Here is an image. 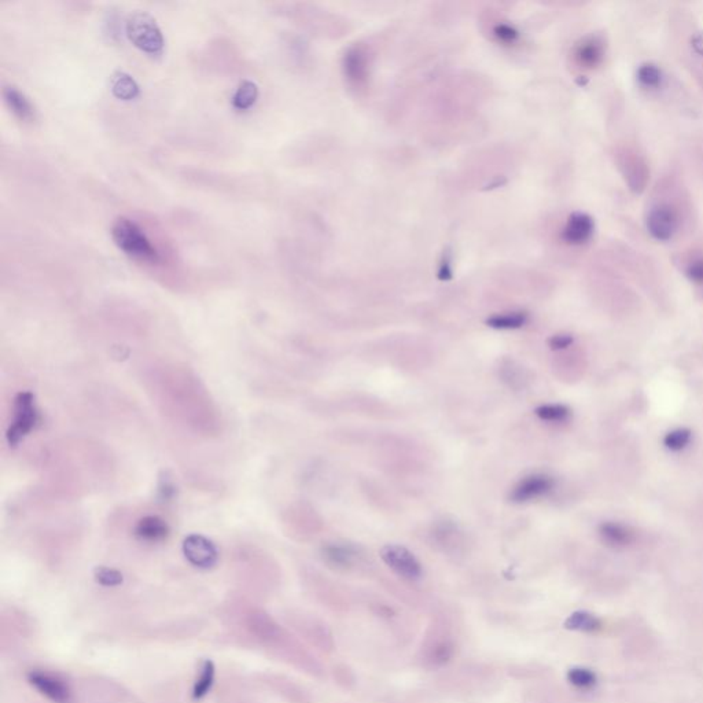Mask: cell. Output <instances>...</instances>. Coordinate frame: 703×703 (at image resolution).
<instances>
[{
	"label": "cell",
	"mask_w": 703,
	"mask_h": 703,
	"mask_svg": "<svg viewBox=\"0 0 703 703\" xmlns=\"http://www.w3.org/2000/svg\"><path fill=\"white\" fill-rule=\"evenodd\" d=\"M111 238L117 247L130 257L151 264L160 261L158 250L153 246L141 227L127 217H118L113 223Z\"/></svg>",
	"instance_id": "obj_1"
},
{
	"label": "cell",
	"mask_w": 703,
	"mask_h": 703,
	"mask_svg": "<svg viewBox=\"0 0 703 703\" xmlns=\"http://www.w3.org/2000/svg\"><path fill=\"white\" fill-rule=\"evenodd\" d=\"M368 54L361 47H352L344 58V71L352 85L363 87L368 77Z\"/></svg>",
	"instance_id": "obj_10"
},
{
	"label": "cell",
	"mask_w": 703,
	"mask_h": 703,
	"mask_svg": "<svg viewBox=\"0 0 703 703\" xmlns=\"http://www.w3.org/2000/svg\"><path fill=\"white\" fill-rule=\"evenodd\" d=\"M576 58L584 68H595L604 58V47L598 37H588L583 40L576 50Z\"/></svg>",
	"instance_id": "obj_12"
},
{
	"label": "cell",
	"mask_w": 703,
	"mask_h": 703,
	"mask_svg": "<svg viewBox=\"0 0 703 703\" xmlns=\"http://www.w3.org/2000/svg\"><path fill=\"white\" fill-rule=\"evenodd\" d=\"M258 98V87L256 83L245 80L239 84L237 91L231 98V105L235 110L244 111L256 104Z\"/></svg>",
	"instance_id": "obj_17"
},
{
	"label": "cell",
	"mask_w": 703,
	"mask_h": 703,
	"mask_svg": "<svg viewBox=\"0 0 703 703\" xmlns=\"http://www.w3.org/2000/svg\"><path fill=\"white\" fill-rule=\"evenodd\" d=\"M36 421H37V412L32 394L20 393L18 397L15 398L14 421L7 433L10 444H17L24 436H27L34 429Z\"/></svg>",
	"instance_id": "obj_4"
},
{
	"label": "cell",
	"mask_w": 703,
	"mask_h": 703,
	"mask_svg": "<svg viewBox=\"0 0 703 703\" xmlns=\"http://www.w3.org/2000/svg\"><path fill=\"white\" fill-rule=\"evenodd\" d=\"M691 437L692 434L688 429H677L665 436L664 444L670 451H681L690 444Z\"/></svg>",
	"instance_id": "obj_23"
},
{
	"label": "cell",
	"mask_w": 703,
	"mask_h": 703,
	"mask_svg": "<svg viewBox=\"0 0 703 703\" xmlns=\"http://www.w3.org/2000/svg\"><path fill=\"white\" fill-rule=\"evenodd\" d=\"M454 655V646L450 641L437 643L430 651V661L436 667H441L450 662Z\"/></svg>",
	"instance_id": "obj_25"
},
{
	"label": "cell",
	"mask_w": 703,
	"mask_h": 703,
	"mask_svg": "<svg viewBox=\"0 0 703 703\" xmlns=\"http://www.w3.org/2000/svg\"><path fill=\"white\" fill-rule=\"evenodd\" d=\"M569 683L580 690H590L597 685L598 677L595 671L587 668H571L567 671Z\"/></svg>",
	"instance_id": "obj_20"
},
{
	"label": "cell",
	"mask_w": 703,
	"mask_h": 703,
	"mask_svg": "<svg viewBox=\"0 0 703 703\" xmlns=\"http://www.w3.org/2000/svg\"><path fill=\"white\" fill-rule=\"evenodd\" d=\"M536 415L547 422H563L569 418L570 411L561 404H547L536 410Z\"/></svg>",
	"instance_id": "obj_22"
},
{
	"label": "cell",
	"mask_w": 703,
	"mask_h": 703,
	"mask_svg": "<svg viewBox=\"0 0 703 703\" xmlns=\"http://www.w3.org/2000/svg\"><path fill=\"white\" fill-rule=\"evenodd\" d=\"M183 551L187 561L200 569H209L217 562V550L204 536H188L184 540Z\"/></svg>",
	"instance_id": "obj_6"
},
{
	"label": "cell",
	"mask_w": 703,
	"mask_h": 703,
	"mask_svg": "<svg viewBox=\"0 0 703 703\" xmlns=\"http://www.w3.org/2000/svg\"><path fill=\"white\" fill-rule=\"evenodd\" d=\"M381 558L390 570L404 580L417 581L422 577V564L405 547L397 544L385 545L381 550Z\"/></svg>",
	"instance_id": "obj_3"
},
{
	"label": "cell",
	"mask_w": 703,
	"mask_h": 703,
	"mask_svg": "<svg viewBox=\"0 0 703 703\" xmlns=\"http://www.w3.org/2000/svg\"><path fill=\"white\" fill-rule=\"evenodd\" d=\"M594 220L581 211L569 216L562 231L563 241L569 245H583L588 242L594 234Z\"/></svg>",
	"instance_id": "obj_9"
},
{
	"label": "cell",
	"mask_w": 703,
	"mask_h": 703,
	"mask_svg": "<svg viewBox=\"0 0 703 703\" xmlns=\"http://www.w3.org/2000/svg\"><path fill=\"white\" fill-rule=\"evenodd\" d=\"M688 278L695 283L703 284V258L694 260L687 268Z\"/></svg>",
	"instance_id": "obj_28"
},
{
	"label": "cell",
	"mask_w": 703,
	"mask_h": 703,
	"mask_svg": "<svg viewBox=\"0 0 703 703\" xmlns=\"http://www.w3.org/2000/svg\"><path fill=\"white\" fill-rule=\"evenodd\" d=\"M573 342V338L570 335H566V334H561V335H555L551 338L550 341V345L551 348L554 349H563V348H567L570 344Z\"/></svg>",
	"instance_id": "obj_29"
},
{
	"label": "cell",
	"mask_w": 703,
	"mask_h": 703,
	"mask_svg": "<svg viewBox=\"0 0 703 703\" xmlns=\"http://www.w3.org/2000/svg\"><path fill=\"white\" fill-rule=\"evenodd\" d=\"M554 487L551 477L544 474H533L521 480L511 491L510 499L514 503H527L550 492Z\"/></svg>",
	"instance_id": "obj_7"
},
{
	"label": "cell",
	"mask_w": 703,
	"mask_h": 703,
	"mask_svg": "<svg viewBox=\"0 0 703 703\" xmlns=\"http://www.w3.org/2000/svg\"><path fill=\"white\" fill-rule=\"evenodd\" d=\"M323 558L335 569H348L356 558V551L349 544L333 543L323 548Z\"/></svg>",
	"instance_id": "obj_13"
},
{
	"label": "cell",
	"mask_w": 703,
	"mask_h": 703,
	"mask_svg": "<svg viewBox=\"0 0 703 703\" xmlns=\"http://www.w3.org/2000/svg\"><path fill=\"white\" fill-rule=\"evenodd\" d=\"M110 87L113 95L123 101H132L141 92L138 83L134 80L132 76H130L125 71H116L111 76Z\"/></svg>",
	"instance_id": "obj_14"
},
{
	"label": "cell",
	"mask_w": 703,
	"mask_h": 703,
	"mask_svg": "<svg viewBox=\"0 0 703 703\" xmlns=\"http://www.w3.org/2000/svg\"><path fill=\"white\" fill-rule=\"evenodd\" d=\"M599 533H600L601 538L608 545H613V547H625V545H629L633 541V533L629 529H627L622 525H618V524H613V522L603 524L599 529Z\"/></svg>",
	"instance_id": "obj_16"
},
{
	"label": "cell",
	"mask_w": 703,
	"mask_h": 703,
	"mask_svg": "<svg viewBox=\"0 0 703 703\" xmlns=\"http://www.w3.org/2000/svg\"><path fill=\"white\" fill-rule=\"evenodd\" d=\"M527 314L524 312H508V314H500L488 319V326L493 328H500V330H511V328H520L527 323Z\"/></svg>",
	"instance_id": "obj_21"
},
{
	"label": "cell",
	"mask_w": 703,
	"mask_h": 703,
	"mask_svg": "<svg viewBox=\"0 0 703 703\" xmlns=\"http://www.w3.org/2000/svg\"><path fill=\"white\" fill-rule=\"evenodd\" d=\"M637 78L644 87H658L662 80V73L661 69L653 64H646L639 68L637 71Z\"/></svg>",
	"instance_id": "obj_24"
},
{
	"label": "cell",
	"mask_w": 703,
	"mask_h": 703,
	"mask_svg": "<svg viewBox=\"0 0 703 703\" xmlns=\"http://www.w3.org/2000/svg\"><path fill=\"white\" fill-rule=\"evenodd\" d=\"M29 683L46 698L55 703H68L71 699V691L68 685L58 677L47 671L32 670L28 676Z\"/></svg>",
	"instance_id": "obj_5"
},
{
	"label": "cell",
	"mask_w": 703,
	"mask_h": 703,
	"mask_svg": "<svg viewBox=\"0 0 703 703\" xmlns=\"http://www.w3.org/2000/svg\"><path fill=\"white\" fill-rule=\"evenodd\" d=\"M677 225V216L668 205L654 208L650 211L647 218V228L650 234L658 241H669L676 232Z\"/></svg>",
	"instance_id": "obj_8"
},
{
	"label": "cell",
	"mask_w": 703,
	"mask_h": 703,
	"mask_svg": "<svg viewBox=\"0 0 703 703\" xmlns=\"http://www.w3.org/2000/svg\"><path fill=\"white\" fill-rule=\"evenodd\" d=\"M213 680H214V665L211 661H205L201 667L197 680H195L193 697L195 699L204 698L211 691Z\"/></svg>",
	"instance_id": "obj_19"
},
{
	"label": "cell",
	"mask_w": 703,
	"mask_h": 703,
	"mask_svg": "<svg viewBox=\"0 0 703 703\" xmlns=\"http://www.w3.org/2000/svg\"><path fill=\"white\" fill-rule=\"evenodd\" d=\"M564 628L576 632L592 633L601 628V621L592 613L580 610L571 613L564 621Z\"/></svg>",
	"instance_id": "obj_15"
},
{
	"label": "cell",
	"mask_w": 703,
	"mask_h": 703,
	"mask_svg": "<svg viewBox=\"0 0 703 703\" xmlns=\"http://www.w3.org/2000/svg\"><path fill=\"white\" fill-rule=\"evenodd\" d=\"M494 36L504 41V43H513L518 37V32L508 24H499L494 27Z\"/></svg>",
	"instance_id": "obj_27"
},
{
	"label": "cell",
	"mask_w": 703,
	"mask_h": 703,
	"mask_svg": "<svg viewBox=\"0 0 703 703\" xmlns=\"http://www.w3.org/2000/svg\"><path fill=\"white\" fill-rule=\"evenodd\" d=\"M3 99L11 113L24 123H32L36 118L35 107L32 102L27 98L24 92H21L14 85H6L3 88Z\"/></svg>",
	"instance_id": "obj_11"
},
{
	"label": "cell",
	"mask_w": 703,
	"mask_h": 703,
	"mask_svg": "<svg viewBox=\"0 0 703 703\" xmlns=\"http://www.w3.org/2000/svg\"><path fill=\"white\" fill-rule=\"evenodd\" d=\"M95 578L98 583H101L102 585H106V587H114V585H120L123 583L121 573H118L114 569H109V567L97 569Z\"/></svg>",
	"instance_id": "obj_26"
},
{
	"label": "cell",
	"mask_w": 703,
	"mask_h": 703,
	"mask_svg": "<svg viewBox=\"0 0 703 703\" xmlns=\"http://www.w3.org/2000/svg\"><path fill=\"white\" fill-rule=\"evenodd\" d=\"M125 32L131 43L143 53L153 57L162 54L165 46L164 35L157 21L148 13L135 11L130 14L125 24Z\"/></svg>",
	"instance_id": "obj_2"
},
{
	"label": "cell",
	"mask_w": 703,
	"mask_h": 703,
	"mask_svg": "<svg viewBox=\"0 0 703 703\" xmlns=\"http://www.w3.org/2000/svg\"><path fill=\"white\" fill-rule=\"evenodd\" d=\"M137 534L147 541H158L168 534V527L157 517H147L138 524Z\"/></svg>",
	"instance_id": "obj_18"
}]
</instances>
